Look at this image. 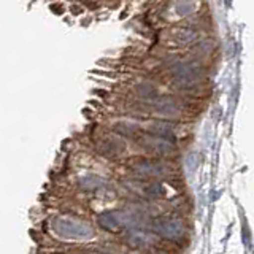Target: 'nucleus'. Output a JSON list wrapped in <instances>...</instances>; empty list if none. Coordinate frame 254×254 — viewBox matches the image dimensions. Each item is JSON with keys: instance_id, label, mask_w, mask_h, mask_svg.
I'll return each mask as SVG.
<instances>
[{"instance_id": "obj_1", "label": "nucleus", "mask_w": 254, "mask_h": 254, "mask_svg": "<svg viewBox=\"0 0 254 254\" xmlns=\"http://www.w3.org/2000/svg\"><path fill=\"white\" fill-rule=\"evenodd\" d=\"M53 229L56 234L65 238H89L92 237V227L87 222L76 219V218H67L61 216L56 218L53 222Z\"/></svg>"}, {"instance_id": "obj_2", "label": "nucleus", "mask_w": 254, "mask_h": 254, "mask_svg": "<svg viewBox=\"0 0 254 254\" xmlns=\"http://www.w3.org/2000/svg\"><path fill=\"white\" fill-rule=\"evenodd\" d=\"M149 229L153 234L169 238V240H177L185 234V226L178 218H156L151 221Z\"/></svg>"}, {"instance_id": "obj_3", "label": "nucleus", "mask_w": 254, "mask_h": 254, "mask_svg": "<svg viewBox=\"0 0 254 254\" xmlns=\"http://www.w3.org/2000/svg\"><path fill=\"white\" fill-rule=\"evenodd\" d=\"M129 169L138 178H154L167 173V165L151 159H133L129 162Z\"/></svg>"}, {"instance_id": "obj_4", "label": "nucleus", "mask_w": 254, "mask_h": 254, "mask_svg": "<svg viewBox=\"0 0 254 254\" xmlns=\"http://www.w3.org/2000/svg\"><path fill=\"white\" fill-rule=\"evenodd\" d=\"M137 140H138L140 146L151 151V153H156V154H161V156L172 154L175 151V141H172L169 138H164V137H161V135H154L151 132L148 135L140 133L137 137Z\"/></svg>"}, {"instance_id": "obj_5", "label": "nucleus", "mask_w": 254, "mask_h": 254, "mask_svg": "<svg viewBox=\"0 0 254 254\" xmlns=\"http://www.w3.org/2000/svg\"><path fill=\"white\" fill-rule=\"evenodd\" d=\"M132 221V216L123 211H107L99 216V226L108 232H118Z\"/></svg>"}, {"instance_id": "obj_6", "label": "nucleus", "mask_w": 254, "mask_h": 254, "mask_svg": "<svg viewBox=\"0 0 254 254\" xmlns=\"http://www.w3.org/2000/svg\"><path fill=\"white\" fill-rule=\"evenodd\" d=\"M126 243L130 246V248H148V246L156 243V237L153 232H145V230H129L126 235Z\"/></svg>"}, {"instance_id": "obj_7", "label": "nucleus", "mask_w": 254, "mask_h": 254, "mask_svg": "<svg viewBox=\"0 0 254 254\" xmlns=\"http://www.w3.org/2000/svg\"><path fill=\"white\" fill-rule=\"evenodd\" d=\"M173 38L177 40L180 45H189V43L195 42L197 35H195V30H192L190 27L181 26L173 32Z\"/></svg>"}, {"instance_id": "obj_8", "label": "nucleus", "mask_w": 254, "mask_h": 254, "mask_svg": "<svg viewBox=\"0 0 254 254\" xmlns=\"http://www.w3.org/2000/svg\"><path fill=\"white\" fill-rule=\"evenodd\" d=\"M99 151L107 157L118 156L123 151V145L118 140H103L99 145Z\"/></svg>"}, {"instance_id": "obj_9", "label": "nucleus", "mask_w": 254, "mask_h": 254, "mask_svg": "<svg viewBox=\"0 0 254 254\" xmlns=\"http://www.w3.org/2000/svg\"><path fill=\"white\" fill-rule=\"evenodd\" d=\"M141 194L149 198H157L164 195V188L161 183H148V185H143Z\"/></svg>"}, {"instance_id": "obj_10", "label": "nucleus", "mask_w": 254, "mask_h": 254, "mask_svg": "<svg viewBox=\"0 0 254 254\" xmlns=\"http://www.w3.org/2000/svg\"><path fill=\"white\" fill-rule=\"evenodd\" d=\"M89 73H92V75H100V76H105V78H110V79H115L116 78V73H113V71H110V70H91Z\"/></svg>"}, {"instance_id": "obj_11", "label": "nucleus", "mask_w": 254, "mask_h": 254, "mask_svg": "<svg viewBox=\"0 0 254 254\" xmlns=\"http://www.w3.org/2000/svg\"><path fill=\"white\" fill-rule=\"evenodd\" d=\"M92 92H94V94H97V95H100V97H108V92H107V91H103V89H94Z\"/></svg>"}, {"instance_id": "obj_12", "label": "nucleus", "mask_w": 254, "mask_h": 254, "mask_svg": "<svg viewBox=\"0 0 254 254\" xmlns=\"http://www.w3.org/2000/svg\"><path fill=\"white\" fill-rule=\"evenodd\" d=\"M71 11H73L75 14H79V13H81V8H79V6H73V8H71Z\"/></svg>"}]
</instances>
